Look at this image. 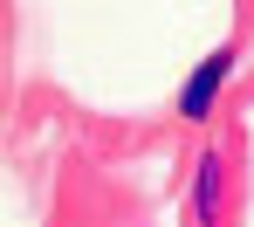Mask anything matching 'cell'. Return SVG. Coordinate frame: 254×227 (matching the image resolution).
Segmentation results:
<instances>
[{
  "label": "cell",
  "mask_w": 254,
  "mask_h": 227,
  "mask_svg": "<svg viewBox=\"0 0 254 227\" xmlns=\"http://www.w3.org/2000/svg\"><path fill=\"white\" fill-rule=\"evenodd\" d=\"M213 207H220V158L199 165V214H206V221H213Z\"/></svg>",
  "instance_id": "7a4b0ae2"
},
{
  "label": "cell",
  "mask_w": 254,
  "mask_h": 227,
  "mask_svg": "<svg viewBox=\"0 0 254 227\" xmlns=\"http://www.w3.org/2000/svg\"><path fill=\"white\" fill-rule=\"evenodd\" d=\"M227 62H234L227 48H213L206 62H199V76H192V83H186V96H179V110H186V117H206V110H213V90L227 83Z\"/></svg>",
  "instance_id": "6da1fadb"
}]
</instances>
